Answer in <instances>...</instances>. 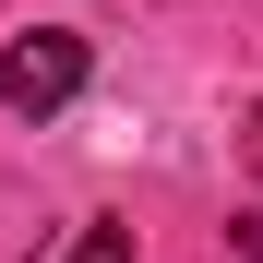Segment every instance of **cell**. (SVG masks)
Masks as SVG:
<instances>
[{
  "label": "cell",
  "instance_id": "obj_1",
  "mask_svg": "<svg viewBox=\"0 0 263 263\" xmlns=\"http://www.w3.org/2000/svg\"><path fill=\"white\" fill-rule=\"evenodd\" d=\"M84 84H96V48H84L72 24H36V36L0 48V108H12V120H60Z\"/></svg>",
  "mask_w": 263,
  "mask_h": 263
},
{
  "label": "cell",
  "instance_id": "obj_2",
  "mask_svg": "<svg viewBox=\"0 0 263 263\" xmlns=\"http://www.w3.org/2000/svg\"><path fill=\"white\" fill-rule=\"evenodd\" d=\"M60 263H132V215H84Z\"/></svg>",
  "mask_w": 263,
  "mask_h": 263
},
{
  "label": "cell",
  "instance_id": "obj_3",
  "mask_svg": "<svg viewBox=\"0 0 263 263\" xmlns=\"http://www.w3.org/2000/svg\"><path fill=\"white\" fill-rule=\"evenodd\" d=\"M251 180H263V108H251Z\"/></svg>",
  "mask_w": 263,
  "mask_h": 263
}]
</instances>
